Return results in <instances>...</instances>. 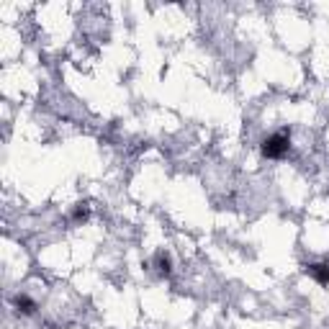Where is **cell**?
<instances>
[{"mask_svg": "<svg viewBox=\"0 0 329 329\" xmlns=\"http://www.w3.org/2000/svg\"><path fill=\"white\" fill-rule=\"evenodd\" d=\"M157 268H160V273H162V275H170V257H167L165 252L157 255Z\"/></svg>", "mask_w": 329, "mask_h": 329, "instance_id": "4", "label": "cell"}, {"mask_svg": "<svg viewBox=\"0 0 329 329\" xmlns=\"http://www.w3.org/2000/svg\"><path fill=\"white\" fill-rule=\"evenodd\" d=\"M16 306H18V311H24V314H33V301L26 299V296H16Z\"/></svg>", "mask_w": 329, "mask_h": 329, "instance_id": "3", "label": "cell"}, {"mask_svg": "<svg viewBox=\"0 0 329 329\" xmlns=\"http://www.w3.org/2000/svg\"><path fill=\"white\" fill-rule=\"evenodd\" d=\"M288 152V131H280V134H273L263 142V154L270 157V160H278Z\"/></svg>", "mask_w": 329, "mask_h": 329, "instance_id": "1", "label": "cell"}, {"mask_svg": "<svg viewBox=\"0 0 329 329\" xmlns=\"http://www.w3.org/2000/svg\"><path fill=\"white\" fill-rule=\"evenodd\" d=\"M309 275L316 278L319 283H329V265L322 263V265H309Z\"/></svg>", "mask_w": 329, "mask_h": 329, "instance_id": "2", "label": "cell"}]
</instances>
